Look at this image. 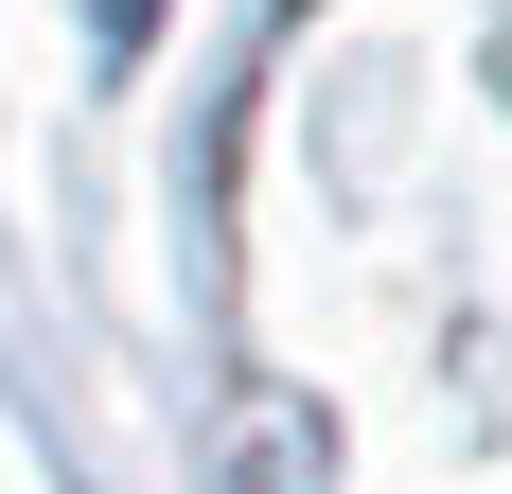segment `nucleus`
Wrapping results in <instances>:
<instances>
[{"label":"nucleus","mask_w":512,"mask_h":494,"mask_svg":"<svg viewBox=\"0 0 512 494\" xmlns=\"http://www.w3.org/2000/svg\"><path fill=\"white\" fill-rule=\"evenodd\" d=\"M106 36H142V0H106Z\"/></svg>","instance_id":"1"}]
</instances>
